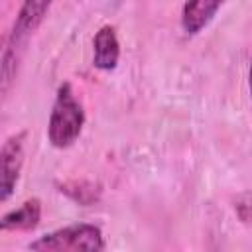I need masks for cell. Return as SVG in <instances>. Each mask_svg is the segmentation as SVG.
Instances as JSON below:
<instances>
[{"label":"cell","mask_w":252,"mask_h":252,"mask_svg":"<svg viewBox=\"0 0 252 252\" xmlns=\"http://www.w3.org/2000/svg\"><path fill=\"white\" fill-rule=\"evenodd\" d=\"M85 124V110L77 100L69 83L59 85L55 102L47 122V140L53 148H69L77 142L83 132Z\"/></svg>","instance_id":"6da1fadb"},{"label":"cell","mask_w":252,"mask_h":252,"mask_svg":"<svg viewBox=\"0 0 252 252\" xmlns=\"http://www.w3.org/2000/svg\"><path fill=\"white\" fill-rule=\"evenodd\" d=\"M102 248H104L102 230L89 222L57 228L53 232L39 236L30 244V250H37V252H83V250L96 252Z\"/></svg>","instance_id":"7a4b0ae2"},{"label":"cell","mask_w":252,"mask_h":252,"mask_svg":"<svg viewBox=\"0 0 252 252\" xmlns=\"http://www.w3.org/2000/svg\"><path fill=\"white\" fill-rule=\"evenodd\" d=\"M24 146L26 132H18L10 136L0 150V201H8L16 189L20 179V171L24 165Z\"/></svg>","instance_id":"3957f363"},{"label":"cell","mask_w":252,"mask_h":252,"mask_svg":"<svg viewBox=\"0 0 252 252\" xmlns=\"http://www.w3.org/2000/svg\"><path fill=\"white\" fill-rule=\"evenodd\" d=\"M120 59V43L112 26H102L93 39V65L100 71H112Z\"/></svg>","instance_id":"277c9868"},{"label":"cell","mask_w":252,"mask_h":252,"mask_svg":"<svg viewBox=\"0 0 252 252\" xmlns=\"http://www.w3.org/2000/svg\"><path fill=\"white\" fill-rule=\"evenodd\" d=\"M224 0H185L181 10V26L189 35L199 33L219 12Z\"/></svg>","instance_id":"5b68a950"},{"label":"cell","mask_w":252,"mask_h":252,"mask_svg":"<svg viewBox=\"0 0 252 252\" xmlns=\"http://www.w3.org/2000/svg\"><path fill=\"white\" fill-rule=\"evenodd\" d=\"M51 2L53 0H24L18 10V18L14 22L12 33H16L18 37H24V39L30 33H33L37 30V26L43 22Z\"/></svg>","instance_id":"8992f818"},{"label":"cell","mask_w":252,"mask_h":252,"mask_svg":"<svg viewBox=\"0 0 252 252\" xmlns=\"http://www.w3.org/2000/svg\"><path fill=\"white\" fill-rule=\"evenodd\" d=\"M39 219H41L39 199H28L18 209H12L2 217L0 228L2 230H32L39 224Z\"/></svg>","instance_id":"52a82bcc"},{"label":"cell","mask_w":252,"mask_h":252,"mask_svg":"<svg viewBox=\"0 0 252 252\" xmlns=\"http://www.w3.org/2000/svg\"><path fill=\"white\" fill-rule=\"evenodd\" d=\"M24 43V37H18L16 33H10V39L4 47L2 53V93L8 91L10 83L16 77V69H18V61H20V45Z\"/></svg>","instance_id":"ba28073f"},{"label":"cell","mask_w":252,"mask_h":252,"mask_svg":"<svg viewBox=\"0 0 252 252\" xmlns=\"http://www.w3.org/2000/svg\"><path fill=\"white\" fill-rule=\"evenodd\" d=\"M59 191L65 193L67 197H71L79 205H91L100 195V189L94 183H89V181H83V179L81 181H67V183L61 185Z\"/></svg>","instance_id":"9c48e42d"},{"label":"cell","mask_w":252,"mask_h":252,"mask_svg":"<svg viewBox=\"0 0 252 252\" xmlns=\"http://www.w3.org/2000/svg\"><path fill=\"white\" fill-rule=\"evenodd\" d=\"M248 91H250V96H252V59H250V71H248Z\"/></svg>","instance_id":"30bf717a"}]
</instances>
